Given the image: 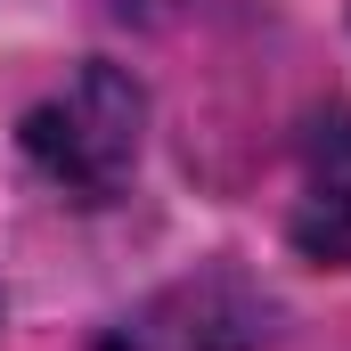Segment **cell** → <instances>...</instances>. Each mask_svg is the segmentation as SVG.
I'll return each mask as SVG.
<instances>
[{
  "label": "cell",
  "mask_w": 351,
  "mask_h": 351,
  "mask_svg": "<svg viewBox=\"0 0 351 351\" xmlns=\"http://www.w3.org/2000/svg\"><path fill=\"white\" fill-rule=\"evenodd\" d=\"M139 123H147L139 82L114 66H82L58 98H41L25 114V156L74 204H106V196H123V180L139 164Z\"/></svg>",
  "instance_id": "6da1fadb"
},
{
  "label": "cell",
  "mask_w": 351,
  "mask_h": 351,
  "mask_svg": "<svg viewBox=\"0 0 351 351\" xmlns=\"http://www.w3.org/2000/svg\"><path fill=\"white\" fill-rule=\"evenodd\" d=\"M294 245L311 262L351 269V106H327L302 131V180H294Z\"/></svg>",
  "instance_id": "7a4b0ae2"
}]
</instances>
